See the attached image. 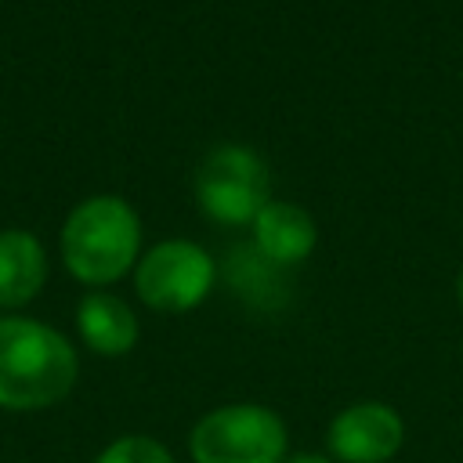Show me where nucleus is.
<instances>
[{"mask_svg": "<svg viewBox=\"0 0 463 463\" xmlns=\"http://www.w3.org/2000/svg\"><path fill=\"white\" fill-rule=\"evenodd\" d=\"M286 463H333V459H326V456H311V452H304V456H289Z\"/></svg>", "mask_w": 463, "mask_h": 463, "instance_id": "nucleus-12", "label": "nucleus"}, {"mask_svg": "<svg viewBox=\"0 0 463 463\" xmlns=\"http://www.w3.org/2000/svg\"><path fill=\"white\" fill-rule=\"evenodd\" d=\"M326 445L336 463H387L405 445V420L383 402H354L329 420Z\"/></svg>", "mask_w": 463, "mask_h": 463, "instance_id": "nucleus-6", "label": "nucleus"}, {"mask_svg": "<svg viewBox=\"0 0 463 463\" xmlns=\"http://www.w3.org/2000/svg\"><path fill=\"white\" fill-rule=\"evenodd\" d=\"M137 246H141L137 213L119 195L83 199L61 228L65 268L90 286L116 282L137 260Z\"/></svg>", "mask_w": 463, "mask_h": 463, "instance_id": "nucleus-2", "label": "nucleus"}, {"mask_svg": "<svg viewBox=\"0 0 463 463\" xmlns=\"http://www.w3.org/2000/svg\"><path fill=\"white\" fill-rule=\"evenodd\" d=\"M72 344L33 318H0V405L43 409L61 402L76 383Z\"/></svg>", "mask_w": 463, "mask_h": 463, "instance_id": "nucleus-1", "label": "nucleus"}, {"mask_svg": "<svg viewBox=\"0 0 463 463\" xmlns=\"http://www.w3.org/2000/svg\"><path fill=\"white\" fill-rule=\"evenodd\" d=\"M47 279V257L36 235L22 228L0 232V307H18L40 293Z\"/></svg>", "mask_w": 463, "mask_h": 463, "instance_id": "nucleus-8", "label": "nucleus"}, {"mask_svg": "<svg viewBox=\"0 0 463 463\" xmlns=\"http://www.w3.org/2000/svg\"><path fill=\"white\" fill-rule=\"evenodd\" d=\"M315 242H318V228H315L311 213L300 210L297 203L271 199L253 217V246H257L260 257H268L279 268L307 260L311 250H315Z\"/></svg>", "mask_w": 463, "mask_h": 463, "instance_id": "nucleus-7", "label": "nucleus"}, {"mask_svg": "<svg viewBox=\"0 0 463 463\" xmlns=\"http://www.w3.org/2000/svg\"><path fill=\"white\" fill-rule=\"evenodd\" d=\"M94 463H177V459L170 456V449L163 441L145 438V434H127V438H116L112 445H105Z\"/></svg>", "mask_w": 463, "mask_h": 463, "instance_id": "nucleus-11", "label": "nucleus"}, {"mask_svg": "<svg viewBox=\"0 0 463 463\" xmlns=\"http://www.w3.org/2000/svg\"><path fill=\"white\" fill-rule=\"evenodd\" d=\"M188 452L195 463H286L289 430L275 409L235 402L206 412L192 427Z\"/></svg>", "mask_w": 463, "mask_h": 463, "instance_id": "nucleus-3", "label": "nucleus"}, {"mask_svg": "<svg viewBox=\"0 0 463 463\" xmlns=\"http://www.w3.org/2000/svg\"><path fill=\"white\" fill-rule=\"evenodd\" d=\"M271 268H279V264L260 257L257 246H253V250H239L235 253V271H228V279L235 282V289L250 304H275V297L268 293V289H279V282L271 279Z\"/></svg>", "mask_w": 463, "mask_h": 463, "instance_id": "nucleus-10", "label": "nucleus"}, {"mask_svg": "<svg viewBox=\"0 0 463 463\" xmlns=\"http://www.w3.org/2000/svg\"><path fill=\"white\" fill-rule=\"evenodd\" d=\"M268 166L246 145H217L195 170V203L217 224H253L268 199Z\"/></svg>", "mask_w": 463, "mask_h": 463, "instance_id": "nucleus-4", "label": "nucleus"}, {"mask_svg": "<svg viewBox=\"0 0 463 463\" xmlns=\"http://www.w3.org/2000/svg\"><path fill=\"white\" fill-rule=\"evenodd\" d=\"M213 279L217 268L203 246L188 239H166L137 260L134 289L156 311H192L213 289Z\"/></svg>", "mask_w": 463, "mask_h": 463, "instance_id": "nucleus-5", "label": "nucleus"}, {"mask_svg": "<svg viewBox=\"0 0 463 463\" xmlns=\"http://www.w3.org/2000/svg\"><path fill=\"white\" fill-rule=\"evenodd\" d=\"M76 326L83 344L98 354H127L137 344V318L112 293H87L76 307Z\"/></svg>", "mask_w": 463, "mask_h": 463, "instance_id": "nucleus-9", "label": "nucleus"}, {"mask_svg": "<svg viewBox=\"0 0 463 463\" xmlns=\"http://www.w3.org/2000/svg\"><path fill=\"white\" fill-rule=\"evenodd\" d=\"M456 293H459V304H463V268H459V279H456Z\"/></svg>", "mask_w": 463, "mask_h": 463, "instance_id": "nucleus-13", "label": "nucleus"}]
</instances>
